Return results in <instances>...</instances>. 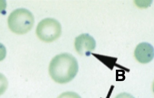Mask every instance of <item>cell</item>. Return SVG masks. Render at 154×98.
Listing matches in <instances>:
<instances>
[{
    "label": "cell",
    "instance_id": "cell-5",
    "mask_svg": "<svg viewBox=\"0 0 154 98\" xmlns=\"http://www.w3.org/2000/svg\"><path fill=\"white\" fill-rule=\"evenodd\" d=\"M154 48L148 43L143 42L136 47L134 52L136 60L141 64H147L154 58Z\"/></svg>",
    "mask_w": 154,
    "mask_h": 98
},
{
    "label": "cell",
    "instance_id": "cell-7",
    "mask_svg": "<svg viewBox=\"0 0 154 98\" xmlns=\"http://www.w3.org/2000/svg\"><path fill=\"white\" fill-rule=\"evenodd\" d=\"M8 81L3 74L0 73V95H2L7 90Z\"/></svg>",
    "mask_w": 154,
    "mask_h": 98
},
{
    "label": "cell",
    "instance_id": "cell-3",
    "mask_svg": "<svg viewBox=\"0 0 154 98\" xmlns=\"http://www.w3.org/2000/svg\"><path fill=\"white\" fill-rule=\"evenodd\" d=\"M61 24L53 18H46L38 24L36 33L38 38L43 42H51L56 40L61 35Z\"/></svg>",
    "mask_w": 154,
    "mask_h": 98
},
{
    "label": "cell",
    "instance_id": "cell-9",
    "mask_svg": "<svg viewBox=\"0 0 154 98\" xmlns=\"http://www.w3.org/2000/svg\"><path fill=\"white\" fill-rule=\"evenodd\" d=\"M6 55V48L3 44L0 43V61H2L5 58Z\"/></svg>",
    "mask_w": 154,
    "mask_h": 98
},
{
    "label": "cell",
    "instance_id": "cell-2",
    "mask_svg": "<svg viewBox=\"0 0 154 98\" xmlns=\"http://www.w3.org/2000/svg\"><path fill=\"white\" fill-rule=\"evenodd\" d=\"M8 22L11 31L17 34H23L32 29L34 23V17L29 10L19 8L11 13Z\"/></svg>",
    "mask_w": 154,
    "mask_h": 98
},
{
    "label": "cell",
    "instance_id": "cell-1",
    "mask_svg": "<svg viewBox=\"0 0 154 98\" xmlns=\"http://www.w3.org/2000/svg\"><path fill=\"white\" fill-rule=\"evenodd\" d=\"M78 61L71 54L63 53L54 57L50 63L49 73L57 83L63 84L70 82L78 73Z\"/></svg>",
    "mask_w": 154,
    "mask_h": 98
},
{
    "label": "cell",
    "instance_id": "cell-4",
    "mask_svg": "<svg viewBox=\"0 0 154 98\" xmlns=\"http://www.w3.org/2000/svg\"><path fill=\"white\" fill-rule=\"evenodd\" d=\"M74 46L79 55L89 56L96 48V42L88 33H83L75 38Z\"/></svg>",
    "mask_w": 154,
    "mask_h": 98
},
{
    "label": "cell",
    "instance_id": "cell-10",
    "mask_svg": "<svg viewBox=\"0 0 154 98\" xmlns=\"http://www.w3.org/2000/svg\"><path fill=\"white\" fill-rule=\"evenodd\" d=\"M115 98H135L131 94L126 93H122L117 95Z\"/></svg>",
    "mask_w": 154,
    "mask_h": 98
},
{
    "label": "cell",
    "instance_id": "cell-8",
    "mask_svg": "<svg viewBox=\"0 0 154 98\" xmlns=\"http://www.w3.org/2000/svg\"><path fill=\"white\" fill-rule=\"evenodd\" d=\"M57 98H82L78 94L74 92H66L60 95Z\"/></svg>",
    "mask_w": 154,
    "mask_h": 98
},
{
    "label": "cell",
    "instance_id": "cell-6",
    "mask_svg": "<svg viewBox=\"0 0 154 98\" xmlns=\"http://www.w3.org/2000/svg\"><path fill=\"white\" fill-rule=\"evenodd\" d=\"M94 56L99 60L100 61L105 64L106 66L110 69H112L117 61V58L112 57L103 56V55H98V54L91 53Z\"/></svg>",
    "mask_w": 154,
    "mask_h": 98
},
{
    "label": "cell",
    "instance_id": "cell-11",
    "mask_svg": "<svg viewBox=\"0 0 154 98\" xmlns=\"http://www.w3.org/2000/svg\"><path fill=\"white\" fill-rule=\"evenodd\" d=\"M6 7V2L5 1H0V13L5 11Z\"/></svg>",
    "mask_w": 154,
    "mask_h": 98
}]
</instances>
